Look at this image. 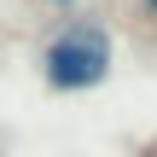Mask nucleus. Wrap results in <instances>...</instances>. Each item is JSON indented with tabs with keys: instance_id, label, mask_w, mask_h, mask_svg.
Here are the masks:
<instances>
[{
	"instance_id": "nucleus-2",
	"label": "nucleus",
	"mask_w": 157,
	"mask_h": 157,
	"mask_svg": "<svg viewBox=\"0 0 157 157\" xmlns=\"http://www.w3.org/2000/svg\"><path fill=\"white\" fill-rule=\"evenodd\" d=\"M146 6H151V17H157V0H146Z\"/></svg>"
},
{
	"instance_id": "nucleus-1",
	"label": "nucleus",
	"mask_w": 157,
	"mask_h": 157,
	"mask_svg": "<svg viewBox=\"0 0 157 157\" xmlns=\"http://www.w3.org/2000/svg\"><path fill=\"white\" fill-rule=\"evenodd\" d=\"M111 76V35L99 23H64L41 47V82L52 93H87Z\"/></svg>"
}]
</instances>
